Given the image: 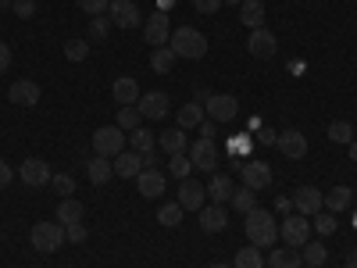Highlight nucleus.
Masks as SVG:
<instances>
[{
	"label": "nucleus",
	"mask_w": 357,
	"mask_h": 268,
	"mask_svg": "<svg viewBox=\"0 0 357 268\" xmlns=\"http://www.w3.org/2000/svg\"><path fill=\"white\" fill-rule=\"evenodd\" d=\"M232 268H264V258H261L257 247H243V251H236Z\"/></svg>",
	"instance_id": "obj_35"
},
{
	"label": "nucleus",
	"mask_w": 357,
	"mask_h": 268,
	"mask_svg": "<svg viewBox=\"0 0 357 268\" xmlns=\"http://www.w3.org/2000/svg\"><path fill=\"white\" fill-rule=\"evenodd\" d=\"M186 154H190V161H193L197 172H215V168H218V147H215V140H200V136H197V140L190 143Z\"/></svg>",
	"instance_id": "obj_7"
},
{
	"label": "nucleus",
	"mask_w": 357,
	"mask_h": 268,
	"mask_svg": "<svg viewBox=\"0 0 357 268\" xmlns=\"http://www.w3.org/2000/svg\"><path fill=\"white\" fill-rule=\"evenodd\" d=\"M207 268H232V265H207Z\"/></svg>",
	"instance_id": "obj_55"
},
{
	"label": "nucleus",
	"mask_w": 357,
	"mask_h": 268,
	"mask_svg": "<svg viewBox=\"0 0 357 268\" xmlns=\"http://www.w3.org/2000/svg\"><path fill=\"white\" fill-rule=\"evenodd\" d=\"M143 126V114H139V107H118V129H126V133H132V129H139Z\"/></svg>",
	"instance_id": "obj_36"
},
{
	"label": "nucleus",
	"mask_w": 357,
	"mask_h": 268,
	"mask_svg": "<svg viewBox=\"0 0 357 268\" xmlns=\"http://www.w3.org/2000/svg\"><path fill=\"white\" fill-rule=\"evenodd\" d=\"M158 222H161L165 229H175L178 222H183V204H178V200L161 204V207H158Z\"/></svg>",
	"instance_id": "obj_32"
},
{
	"label": "nucleus",
	"mask_w": 357,
	"mask_h": 268,
	"mask_svg": "<svg viewBox=\"0 0 357 268\" xmlns=\"http://www.w3.org/2000/svg\"><path fill=\"white\" fill-rule=\"evenodd\" d=\"M75 4L89 15V18H97V15H107V8H111V0H75Z\"/></svg>",
	"instance_id": "obj_42"
},
{
	"label": "nucleus",
	"mask_w": 357,
	"mask_h": 268,
	"mask_svg": "<svg viewBox=\"0 0 357 268\" xmlns=\"http://www.w3.org/2000/svg\"><path fill=\"white\" fill-rule=\"evenodd\" d=\"M268 268H304V258L296 247H279L268 254Z\"/></svg>",
	"instance_id": "obj_25"
},
{
	"label": "nucleus",
	"mask_w": 357,
	"mask_h": 268,
	"mask_svg": "<svg viewBox=\"0 0 357 268\" xmlns=\"http://www.w3.org/2000/svg\"><path fill=\"white\" fill-rule=\"evenodd\" d=\"M18 175L25 179L29 186H47L54 172H50V165H47L43 158H25V161H22V168H18Z\"/></svg>",
	"instance_id": "obj_17"
},
{
	"label": "nucleus",
	"mask_w": 357,
	"mask_h": 268,
	"mask_svg": "<svg viewBox=\"0 0 357 268\" xmlns=\"http://www.w3.org/2000/svg\"><path fill=\"white\" fill-rule=\"evenodd\" d=\"M240 22L247 29H261L264 25V0H243L240 4Z\"/></svg>",
	"instance_id": "obj_26"
},
{
	"label": "nucleus",
	"mask_w": 357,
	"mask_h": 268,
	"mask_svg": "<svg viewBox=\"0 0 357 268\" xmlns=\"http://www.w3.org/2000/svg\"><path fill=\"white\" fill-rule=\"evenodd\" d=\"M193 8H197L200 15H215V11L222 8V0H193Z\"/></svg>",
	"instance_id": "obj_47"
},
{
	"label": "nucleus",
	"mask_w": 357,
	"mask_h": 268,
	"mask_svg": "<svg viewBox=\"0 0 357 268\" xmlns=\"http://www.w3.org/2000/svg\"><path fill=\"white\" fill-rule=\"evenodd\" d=\"M311 218H314V222H311V229H318V236H333V232H336V225H340L333 211H318V215H311Z\"/></svg>",
	"instance_id": "obj_38"
},
{
	"label": "nucleus",
	"mask_w": 357,
	"mask_h": 268,
	"mask_svg": "<svg viewBox=\"0 0 357 268\" xmlns=\"http://www.w3.org/2000/svg\"><path fill=\"white\" fill-rule=\"evenodd\" d=\"M129 147H132L136 154H154V133L143 129V126L132 129V133H129Z\"/></svg>",
	"instance_id": "obj_30"
},
{
	"label": "nucleus",
	"mask_w": 357,
	"mask_h": 268,
	"mask_svg": "<svg viewBox=\"0 0 357 268\" xmlns=\"http://www.w3.org/2000/svg\"><path fill=\"white\" fill-rule=\"evenodd\" d=\"M207 107V118H211V122H232L236 114H240V104H236V97L232 94H211L204 100Z\"/></svg>",
	"instance_id": "obj_8"
},
{
	"label": "nucleus",
	"mask_w": 357,
	"mask_h": 268,
	"mask_svg": "<svg viewBox=\"0 0 357 268\" xmlns=\"http://www.w3.org/2000/svg\"><path fill=\"white\" fill-rule=\"evenodd\" d=\"M111 97L118 100V107H129V104H136L143 94H139V82H136L132 75H118V79L111 82Z\"/></svg>",
	"instance_id": "obj_18"
},
{
	"label": "nucleus",
	"mask_w": 357,
	"mask_h": 268,
	"mask_svg": "<svg viewBox=\"0 0 357 268\" xmlns=\"http://www.w3.org/2000/svg\"><path fill=\"white\" fill-rule=\"evenodd\" d=\"M172 65H175V50H172V47H158V50L151 54V68H154L158 75H168Z\"/></svg>",
	"instance_id": "obj_33"
},
{
	"label": "nucleus",
	"mask_w": 357,
	"mask_h": 268,
	"mask_svg": "<svg viewBox=\"0 0 357 268\" xmlns=\"http://www.w3.org/2000/svg\"><path fill=\"white\" fill-rule=\"evenodd\" d=\"M50 186H54V193H61V200H65V197L75 193V179L68 172H61V175H50Z\"/></svg>",
	"instance_id": "obj_40"
},
{
	"label": "nucleus",
	"mask_w": 357,
	"mask_h": 268,
	"mask_svg": "<svg viewBox=\"0 0 357 268\" xmlns=\"http://www.w3.org/2000/svg\"><path fill=\"white\" fill-rule=\"evenodd\" d=\"M86 175H89V183H93V186H104L107 179H114V165H111V158L93 154V161L86 165Z\"/></svg>",
	"instance_id": "obj_24"
},
{
	"label": "nucleus",
	"mask_w": 357,
	"mask_h": 268,
	"mask_svg": "<svg viewBox=\"0 0 357 268\" xmlns=\"http://www.w3.org/2000/svg\"><path fill=\"white\" fill-rule=\"evenodd\" d=\"M57 222H65V225L82 222V204H79L75 197H65L61 204H57Z\"/></svg>",
	"instance_id": "obj_29"
},
{
	"label": "nucleus",
	"mask_w": 357,
	"mask_h": 268,
	"mask_svg": "<svg viewBox=\"0 0 357 268\" xmlns=\"http://www.w3.org/2000/svg\"><path fill=\"white\" fill-rule=\"evenodd\" d=\"M329 140H333V143H347V147H350V143L357 140V129H354L350 122H333V126H329Z\"/></svg>",
	"instance_id": "obj_37"
},
{
	"label": "nucleus",
	"mask_w": 357,
	"mask_h": 268,
	"mask_svg": "<svg viewBox=\"0 0 357 268\" xmlns=\"http://www.w3.org/2000/svg\"><path fill=\"white\" fill-rule=\"evenodd\" d=\"M11 8L18 18H33L36 15V0H11Z\"/></svg>",
	"instance_id": "obj_44"
},
{
	"label": "nucleus",
	"mask_w": 357,
	"mask_h": 268,
	"mask_svg": "<svg viewBox=\"0 0 357 268\" xmlns=\"http://www.w3.org/2000/svg\"><path fill=\"white\" fill-rule=\"evenodd\" d=\"M143 36H146V43H151L154 50H158V47H168V40H172V22H168V15H165V11H154L151 22L143 25Z\"/></svg>",
	"instance_id": "obj_11"
},
{
	"label": "nucleus",
	"mask_w": 357,
	"mask_h": 268,
	"mask_svg": "<svg viewBox=\"0 0 357 268\" xmlns=\"http://www.w3.org/2000/svg\"><path fill=\"white\" fill-rule=\"evenodd\" d=\"M29 240H33V251L54 254V251H61V244H65V225L61 222H36L33 232H29Z\"/></svg>",
	"instance_id": "obj_3"
},
{
	"label": "nucleus",
	"mask_w": 357,
	"mask_h": 268,
	"mask_svg": "<svg viewBox=\"0 0 357 268\" xmlns=\"http://www.w3.org/2000/svg\"><path fill=\"white\" fill-rule=\"evenodd\" d=\"M126 143H129L126 129L104 126V129L93 133V154H100V158H114V154H122V151H126Z\"/></svg>",
	"instance_id": "obj_4"
},
{
	"label": "nucleus",
	"mask_w": 357,
	"mask_h": 268,
	"mask_svg": "<svg viewBox=\"0 0 357 268\" xmlns=\"http://www.w3.org/2000/svg\"><path fill=\"white\" fill-rule=\"evenodd\" d=\"M204 107L193 100V104H183V107H178V129H197L200 122H204Z\"/></svg>",
	"instance_id": "obj_28"
},
{
	"label": "nucleus",
	"mask_w": 357,
	"mask_h": 268,
	"mask_svg": "<svg viewBox=\"0 0 357 268\" xmlns=\"http://www.w3.org/2000/svg\"><path fill=\"white\" fill-rule=\"evenodd\" d=\"M247 47H250L254 57H261V61H272V57L279 54V40H275V33H268L264 25H261V29H250Z\"/></svg>",
	"instance_id": "obj_10"
},
{
	"label": "nucleus",
	"mask_w": 357,
	"mask_h": 268,
	"mask_svg": "<svg viewBox=\"0 0 357 268\" xmlns=\"http://www.w3.org/2000/svg\"><path fill=\"white\" fill-rule=\"evenodd\" d=\"M225 225H229V211H225V204L200 207V229H204V232H222Z\"/></svg>",
	"instance_id": "obj_21"
},
{
	"label": "nucleus",
	"mask_w": 357,
	"mask_h": 268,
	"mask_svg": "<svg viewBox=\"0 0 357 268\" xmlns=\"http://www.w3.org/2000/svg\"><path fill=\"white\" fill-rule=\"evenodd\" d=\"M254 140H257V143H264V147H268V143H275V140H279V133H275V129H268V126H264V129H261V133H257V136H254Z\"/></svg>",
	"instance_id": "obj_49"
},
{
	"label": "nucleus",
	"mask_w": 357,
	"mask_h": 268,
	"mask_svg": "<svg viewBox=\"0 0 357 268\" xmlns=\"http://www.w3.org/2000/svg\"><path fill=\"white\" fill-rule=\"evenodd\" d=\"M232 204H236V211H240V215H250L254 207H257V193L250 186H240V190L232 193Z\"/></svg>",
	"instance_id": "obj_34"
},
{
	"label": "nucleus",
	"mask_w": 357,
	"mask_h": 268,
	"mask_svg": "<svg viewBox=\"0 0 357 268\" xmlns=\"http://www.w3.org/2000/svg\"><path fill=\"white\" fill-rule=\"evenodd\" d=\"M279 236H282L286 247L301 251V247L311 240V222H307V215H289V218H282V222H279Z\"/></svg>",
	"instance_id": "obj_5"
},
{
	"label": "nucleus",
	"mask_w": 357,
	"mask_h": 268,
	"mask_svg": "<svg viewBox=\"0 0 357 268\" xmlns=\"http://www.w3.org/2000/svg\"><path fill=\"white\" fill-rule=\"evenodd\" d=\"M107 18H111V25H118V29H136V25L143 22V15H139V8L132 4V0H111Z\"/></svg>",
	"instance_id": "obj_12"
},
{
	"label": "nucleus",
	"mask_w": 357,
	"mask_h": 268,
	"mask_svg": "<svg viewBox=\"0 0 357 268\" xmlns=\"http://www.w3.org/2000/svg\"><path fill=\"white\" fill-rule=\"evenodd\" d=\"M347 268H357V247H354V251L347 254Z\"/></svg>",
	"instance_id": "obj_51"
},
{
	"label": "nucleus",
	"mask_w": 357,
	"mask_h": 268,
	"mask_svg": "<svg viewBox=\"0 0 357 268\" xmlns=\"http://www.w3.org/2000/svg\"><path fill=\"white\" fill-rule=\"evenodd\" d=\"M107 29H111V18L97 15L93 22H89V36H93V40H104V36H107Z\"/></svg>",
	"instance_id": "obj_43"
},
{
	"label": "nucleus",
	"mask_w": 357,
	"mask_h": 268,
	"mask_svg": "<svg viewBox=\"0 0 357 268\" xmlns=\"http://www.w3.org/2000/svg\"><path fill=\"white\" fill-rule=\"evenodd\" d=\"M301 258H304V265H314V268H321L325 261H329V251H325V244L321 240H307L304 247H301Z\"/></svg>",
	"instance_id": "obj_31"
},
{
	"label": "nucleus",
	"mask_w": 357,
	"mask_h": 268,
	"mask_svg": "<svg viewBox=\"0 0 357 268\" xmlns=\"http://www.w3.org/2000/svg\"><path fill=\"white\" fill-rule=\"evenodd\" d=\"M40 97H43V89H40L36 79H18V82H11V89H8V100H11L15 107H36Z\"/></svg>",
	"instance_id": "obj_9"
},
{
	"label": "nucleus",
	"mask_w": 357,
	"mask_h": 268,
	"mask_svg": "<svg viewBox=\"0 0 357 268\" xmlns=\"http://www.w3.org/2000/svg\"><path fill=\"white\" fill-rule=\"evenodd\" d=\"M8 183H11V165H8L4 158H0V190H4Z\"/></svg>",
	"instance_id": "obj_50"
},
{
	"label": "nucleus",
	"mask_w": 357,
	"mask_h": 268,
	"mask_svg": "<svg viewBox=\"0 0 357 268\" xmlns=\"http://www.w3.org/2000/svg\"><path fill=\"white\" fill-rule=\"evenodd\" d=\"M136 107H139L143 118L161 122V118L168 114V107H172V100H168V94H161V89H151V94H143V97L136 100Z\"/></svg>",
	"instance_id": "obj_13"
},
{
	"label": "nucleus",
	"mask_w": 357,
	"mask_h": 268,
	"mask_svg": "<svg viewBox=\"0 0 357 268\" xmlns=\"http://www.w3.org/2000/svg\"><path fill=\"white\" fill-rule=\"evenodd\" d=\"M65 57H68V61H86V57H89V43L86 40H68L65 43Z\"/></svg>",
	"instance_id": "obj_41"
},
{
	"label": "nucleus",
	"mask_w": 357,
	"mask_h": 268,
	"mask_svg": "<svg viewBox=\"0 0 357 268\" xmlns=\"http://www.w3.org/2000/svg\"><path fill=\"white\" fill-rule=\"evenodd\" d=\"M158 143H161V151L172 158V154H186L190 151V136H186V129H168V133H161L158 136Z\"/></svg>",
	"instance_id": "obj_22"
},
{
	"label": "nucleus",
	"mask_w": 357,
	"mask_h": 268,
	"mask_svg": "<svg viewBox=\"0 0 357 268\" xmlns=\"http://www.w3.org/2000/svg\"><path fill=\"white\" fill-rule=\"evenodd\" d=\"M275 147L282 151V158H289V161H301V158L307 154V136H304L301 129H286V133H279Z\"/></svg>",
	"instance_id": "obj_14"
},
{
	"label": "nucleus",
	"mask_w": 357,
	"mask_h": 268,
	"mask_svg": "<svg viewBox=\"0 0 357 268\" xmlns=\"http://www.w3.org/2000/svg\"><path fill=\"white\" fill-rule=\"evenodd\" d=\"M354 204V193H350V186H333L329 193H325V211H347V207Z\"/></svg>",
	"instance_id": "obj_27"
},
{
	"label": "nucleus",
	"mask_w": 357,
	"mask_h": 268,
	"mask_svg": "<svg viewBox=\"0 0 357 268\" xmlns=\"http://www.w3.org/2000/svg\"><path fill=\"white\" fill-rule=\"evenodd\" d=\"M247 240L250 247L257 251H272L275 240H279V222L272 218V211H264V207H254L247 215Z\"/></svg>",
	"instance_id": "obj_1"
},
{
	"label": "nucleus",
	"mask_w": 357,
	"mask_h": 268,
	"mask_svg": "<svg viewBox=\"0 0 357 268\" xmlns=\"http://www.w3.org/2000/svg\"><path fill=\"white\" fill-rule=\"evenodd\" d=\"M65 240H72V244H82V240H86V225H82V222H75V225H65Z\"/></svg>",
	"instance_id": "obj_45"
},
{
	"label": "nucleus",
	"mask_w": 357,
	"mask_h": 268,
	"mask_svg": "<svg viewBox=\"0 0 357 268\" xmlns=\"http://www.w3.org/2000/svg\"><path fill=\"white\" fill-rule=\"evenodd\" d=\"M168 47L175 50V57L200 61V57L207 54V36L200 33V29H193V25H178L175 33H172V40H168Z\"/></svg>",
	"instance_id": "obj_2"
},
{
	"label": "nucleus",
	"mask_w": 357,
	"mask_h": 268,
	"mask_svg": "<svg viewBox=\"0 0 357 268\" xmlns=\"http://www.w3.org/2000/svg\"><path fill=\"white\" fill-rule=\"evenodd\" d=\"M218 122H211V118H204V122L197 126V133H200V140H215L218 136V129H215Z\"/></svg>",
	"instance_id": "obj_46"
},
{
	"label": "nucleus",
	"mask_w": 357,
	"mask_h": 268,
	"mask_svg": "<svg viewBox=\"0 0 357 268\" xmlns=\"http://www.w3.org/2000/svg\"><path fill=\"white\" fill-rule=\"evenodd\" d=\"M240 179H243V186H250L254 193L257 190H268V186H272V165L250 158V161L240 165Z\"/></svg>",
	"instance_id": "obj_6"
},
{
	"label": "nucleus",
	"mask_w": 357,
	"mask_h": 268,
	"mask_svg": "<svg viewBox=\"0 0 357 268\" xmlns=\"http://www.w3.org/2000/svg\"><path fill=\"white\" fill-rule=\"evenodd\" d=\"M114 175L118 179H136L146 165H143V154H136V151H122V154H114Z\"/></svg>",
	"instance_id": "obj_20"
},
{
	"label": "nucleus",
	"mask_w": 357,
	"mask_h": 268,
	"mask_svg": "<svg viewBox=\"0 0 357 268\" xmlns=\"http://www.w3.org/2000/svg\"><path fill=\"white\" fill-rule=\"evenodd\" d=\"M222 4H232L236 8V4H243V0H222Z\"/></svg>",
	"instance_id": "obj_53"
},
{
	"label": "nucleus",
	"mask_w": 357,
	"mask_h": 268,
	"mask_svg": "<svg viewBox=\"0 0 357 268\" xmlns=\"http://www.w3.org/2000/svg\"><path fill=\"white\" fill-rule=\"evenodd\" d=\"M136 190H139L146 200L161 197V193H165V172H158V168H143V172L136 175Z\"/></svg>",
	"instance_id": "obj_19"
},
{
	"label": "nucleus",
	"mask_w": 357,
	"mask_h": 268,
	"mask_svg": "<svg viewBox=\"0 0 357 268\" xmlns=\"http://www.w3.org/2000/svg\"><path fill=\"white\" fill-rule=\"evenodd\" d=\"M321 204H325V193L321 190H314V186H301L293 193V207H296V215H318L321 211Z\"/></svg>",
	"instance_id": "obj_16"
},
{
	"label": "nucleus",
	"mask_w": 357,
	"mask_h": 268,
	"mask_svg": "<svg viewBox=\"0 0 357 268\" xmlns=\"http://www.w3.org/2000/svg\"><path fill=\"white\" fill-rule=\"evenodd\" d=\"M232 193H236V183H232L229 175L215 172V175H211V183H207V197H211V204H229Z\"/></svg>",
	"instance_id": "obj_23"
},
{
	"label": "nucleus",
	"mask_w": 357,
	"mask_h": 268,
	"mask_svg": "<svg viewBox=\"0 0 357 268\" xmlns=\"http://www.w3.org/2000/svg\"><path fill=\"white\" fill-rule=\"evenodd\" d=\"M204 197H207L204 183H197V179H178V204H183V211H200Z\"/></svg>",
	"instance_id": "obj_15"
},
{
	"label": "nucleus",
	"mask_w": 357,
	"mask_h": 268,
	"mask_svg": "<svg viewBox=\"0 0 357 268\" xmlns=\"http://www.w3.org/2000/svg\"><path fill=\"white\" fill-rule=\"evenodd\" d=\"M304 268H314V265H304Z\"/></svg>",
	"instance_id": "obj_56"
},
{
	"label": "nucleus",
	"mask_w": 357,
	"mask_h": 268,
	"mask_svg": "<svg viewBox=\"0 0 357 268\" xmlns=\"http://www.w3.org/2000/svg\"><path fill=\"white\" fill-rule=\"evenodd\" d=\"M11 68V47L8 43H0V75H4Z\"/></svg>",
	"instance_id": "obj_48"
},
{
	"label": "nucleus",
	"mask_w": 357,
	"mask_h": 268,
	"mask_svg": "<svg viewBox=\"0 0 357 268\" xmlns=\"http://www.w3.org/2000/svg\"><path fill=\"white\" fill-rule=\"evenodd\" d=\"M350 158H354V161H357V140H354V143H350Z\"/></svg>",
	"instance_id": "obj_52"
},
{
	"label": "nucleus",
	"mask_w": 357,
	"mask_h": 268,
	"mask_svg": "<svg viewBox=\"0 0 357 268\" xmlns=\"http://www.w3.org/2000/svg\"><path fill=\"white\" fill-rule=\"evenodd\" d=\"M4 8H11V0H0V11H4Z\"/></svg>",
	"instance_id": "obj_54"
},
{
	"label": "nucleus",
	"mask_w": 357,
	"mask_h": 268,
	"mask_svg": "<svg viewBox=\"0 0 357 268\" xmlns=\"http://www.w3.org/2000/svg\"><path fill=\"white\" fill-rule=\"evenodd\" d=\"M190 168H193L190 154H172V158H168V172H172L175 179H190Z\"/></svg>",
	"instance_id": "obj_39"
}]
</instances>
